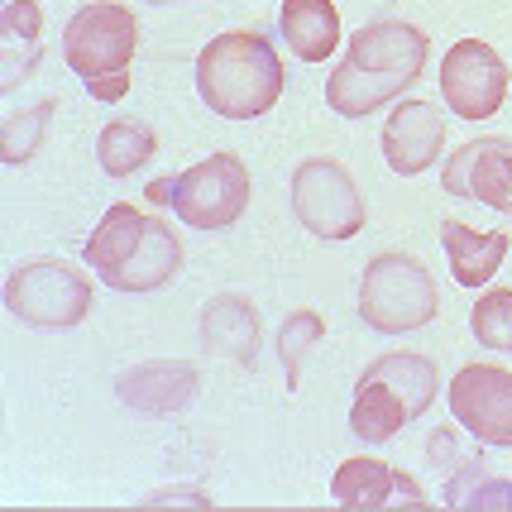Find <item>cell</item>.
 I'll list each match as a JSON object with an SVG mask.
<instances>
[{
  "label": "cell",
  "mask_w": 512,
  "mask_h": 512,
  "mask_svg": "<svg viewBox=\"0 0 512 512\" xmlns=\"http://www.w3.org/2000/svg\"><path fill=\"white\" fill-rule=\"evenodd\" d=\"M450 412L484 446H512V374L498 364H465L450 379Z\"/></svg>",
  "instance_id": "9"
},
{
  "label": "cell",
  "mask_w": 512,
  "mask_h": 512,
  "mask_svg": "<svg viewBox=\"0 0 512 512\" xmlns=\"http://www.w3.org/2000/svg\"><path fill=\"white\" fill-rule=\"evenodd\" d=\"M5 307L44 331L82 326L91 312V278L63 259H34L5 278Z\"/></svg>",
  "instance_id": "5"
},
{
  "label": "cell",
  "mask_w": 512,
  "mask_h": 512,
  "mask_svg": "<svg viewBox=\"0 0 512 512\" xmlns=\"http://www.w3.org/2000/svg\"><path fill=\"white\" fill-rule=\"evenodd\" d=\"M283 58L254 29L216 34L197 53V96L225 120H259L283 96Z\"/></svg>",
  "instance_id": "2"
},
{
  "label": "cell",
  "mask_w": 512,
  "mask_h": 512,
  "mask_svg": "<svg viewBox=\"0 0 512 512\" xmlns=\"http://www.w3.org/2000/svg\"><path fill=\"white\" fill-rule=\"evenodd\" d=\"M144 197L154 201V206H173V178H158V182H149V192Z\"/></svg>",
  "instance_id": "29"
},
{
  "label": "cell",
  "mask_w": 512,
  "mask_h": 512,
  "mask_svg": "<svg viewBox=\"0 0 512 512\" xmlns=\"http://www.w3.org/2000/svg\"><path fill=\"white\" fill-rule=\"evenodd\" d=\"M201 345L211 355L249 364L259 350V312L254 302L240 292H216L206 307H201Z\"/></svg>",
  "instance_id": "14"
},
{
  "label": "cell",
  "mask_w": 512,
  "mask_h": 512,
  "mask_svg": "<svg viewBox=\"0 0 512 512\" xmlns=\"http://www.w3.org/2000/svg\"><path fill=\"white\" fill-rule=\"evenodd\" d=\"M134 53H139V20L115 0L82 5L63 29V58L87 87L101 77H125Z\"/></svg>",
  "instance_id": "4"
},
{
  "label": "cell",
  "mask_w": 512,
  "mask_h": 512,
  "mask_svg": "<svg viewBox=\"0 0 512 512\" xmlns=\"http://www.w3.org/2000/svg\"><path fill=\"white\" fill-rule=\"evenodd\" d=\"M139 508H216V503L201 489H154Z\"/></svg>",
  "instance_id": "27"
},
{
  "label": "cell",
  "mask_w": 512,
  "mask_h": 512,
  "mask_svg": "<svg viewBox=\"0 0 512 512\" xmlns=\"http://www.w3.org/2000/svg\"><path fill=\"white\" fill-rule=\"evenodd\" d=\"M115 398L139 412H178L182 402L197 398V369L182 359H154V364H134L115 379Z\"/></svg>",
  "instance_id": "13"
},
{
  "label": "cell",
  "mask_w": 512,
  "mask_h": 512,
  "mask_svg": "<svg viewBox=\"0 0 512 512\" xmlns=\"http://www.w3.org/2000/svg\"><path fill=\"white\" fill-rule=\"evenodd\" d=\"M249 206V168L240 154H211L173 173V211L192 230H225Z\"/></svg>",
  "instance_id": "7"
},
{
  "label": "cell",
  "mask_w": 512,
  "mask_h": 512,
  "mask_svg": "<svg viewBox=\"0 0 512 512\" xmlns=\"http://www.w3.org/2000/svg\"><path fill=\"white\" fill-rule=\"evenodd\" d=\"M53 115H58V101H39V106H24V111L10 115V120L0 125V158H5L10 168L29 163V158L39 154Z\"/></svg>",
  "instance_id": "23"
},
{
  "label": "cell",
  "mask_w": 512,
  "mask_h": 512,
  "mask_svg": "<svg viewBox=\"0 0 512 512\" xmlns=\"http://www.w3.org/2000/svg\"><path fill=\"white\" fill-rule=\"evenodd\" d=\"M441 96L460 120H493L508 101V63L484 39H460L441 63Z\"/></svg>",
  "instance_id": "8"
},
{
  "label": "cell",
  "mask_w": 512,
  "mask_h": 512,
  "mask_svg": "<svg viewBox=\"0 0 512 512\" xmlns=\"http://www.w3.org/2000/svg\"><path fill=\"white\" fill-rule=\"evenodd\" d=\"M446 149V120L426 101H402L398 111L383 120V163L398 178L426 173Z\"/></svg>",
  "instance_id": "12"
},
{
  "label": "cell",
  "mask_w": 512,
  "mask_h": 512,
  "mask_svg": "<svg viewBox=\"0 0 512 512\" xmlns=\"http://www.w3.org/2000/svg\"><path fill=\"white\" fill-rule=\"evenodd\" d=\"M446 503L450 508H512V479H493L484 474V460L460 465V474L446 479Z\"/></svg>",
  "instance_id": "24"
},
{
  "label": "cell",
  "mask_w": 512,
  "mask_h": 512,
  "mask_svg": "<svg viewBox=\"0 0 512 512\" xmlns=\"http://www.w3.org/2000/svg\"><path fill=\"white\" fill-rule=\"evenodd\" d=\"M326 335V316L316 307H297V312L278 326V359H283V374H288V388L302 383V364L312 355V345Z\"/></svg>",
  "instance_id": "25"
},
{
  "label": "cell",
  "mask_w": 512,
  "mask_h": 512,
  "mask_svg": "<svg viewBox=\"0 0 512 512\" xmlns=\"http://www.w3.org/2000/svg\"><path fill=\"white\" fill-rule=\"evenodd\" d=\"M39 34H44V10L34 0H10L0 15V39H5V82L0 87L5 91H15L24 82V72L39 67V58H44Z\"/></svg>",
  "instance_id": "20"
},
{
  "label": "cell",
  "mask_w": 512,
  "mask_h": 512,
  "mask_svg": "<svg viewBox=\"0 0 512 512\" xmlns=\"http://www.w3.org/2000/svg\"><path fill=\"white\" fill-rule=\"evenodd\" d=\"M469 331L474 340L484 345V350H512V288H489L479 302H474V312H469Z\"/></svg>",
  "instance_id": "26"
},
{
  "label": "cell",
  "mask_w": 512,
  "mask_h": 512,
  "mask_svg": "<svg viewBox=\"0 0 512 512\" xmlns=\"http://www.w3.org/2000/svg\"><path fill=\"white\" fill-rule=\"evenodd\" d=\"M431 58V39L407 20H374L355 29L345 58L326 77V106L345 120L374 115L383 101H393L422 77Z\"/></svg>",
  "instance_id": "1"
},
{
  "label": "cell",
  "mask_w": 512,
  "mask_h": 512,
  "mask_svg": "<svg viewBox=\"0 0 512 512\" xmlns=\"http://www.w3.org/2000/svg\"><path fill=\"white\" fill-rule=\"evenodd\" d=\"M441 187L450 197L484 201L489 211L512 216V139L484 134V139L460 144L441 168Z\"/></svg>",
  "instance_id": "10"
},
{
  "label": "cell",
  "mask_w": 512,
  "mask_h": 512,
  "mask_svg": "<svg viewBox=\"0 0 512 512\" xmlns=\"http://www.w3.org/2000/svg\"><path fill=\"white\" fill-rule=\"evenodd\" d=\"M154 5H168V0H154Z\"/></svg>",
  "instance_id": "30"
},
{
  "label": "cell",
  "mask_w": 512,
  "mask_h": 512,
  "mask_svg": "<svg viewBox=\"0 0 512 512\" xmlns=\"http://www.w3.org/2000/svg\"><path fill=\"white\" fill-rule=\"evenodd\" d=\"M278 34L288 39L302 63H326L340 48V15L331 0H283Z\"/></svg>",
  "instance_id": "18"
},
{
  "label": "cell",
  "mask_w": 512,
  "mask_h": 512,
  "mask_svg": "<svg viewBox=\"0 0 512 512\" xmlns=\"http://www.w3.org/2000/svg\"><path fill=\"white\" fill-rule=\"evenodd\" d=\"M369 374H379V379H388V383H398L402 393H407V402H412V412H417V417H422L426 407L436 402V388H441V369H436V359L407 355V350L374 359V364H369Z\"/></svg>",
  "instance_id": "22"
},
{
  "label": "cell",
  "mask_w": 512,
  "mask_h": 512,
  "mask_svg": "<svg viewBox=\"0 0 512 512\" xmlns=\"http://www.w3.org/2000/svg\"><path fill=\"white\" fill-rule=\"evenodd\" d=\"M331 498L340 508H431L426 489L398 465H383L374 455H355L335 469Z\"/></svg>",
  "instance_id": "11"
},
{
  "label": "cell",
  "mask_w": 512,
  "mask_h": 512,
  "mask_svg": "<svg viewBox=\"0 0 512 512\" xmlns=\"http://www.w3.org/2000/svg\"><path fill=\"white\" fill-rule=\"evenodd\" d=\"M87 91L96 101H120V96L130 91V72H125V77H101V82H91Z\"/></svg>",
  "instance_id": "28"
},
{
  "label": "cell",
  "mask_w": 512,
  "mask_h": 512,
  "mask_svg": "<svg viewBox=\"0 0 512 512\" xmlns=\"http://www.w3.org/2000/svg\"><path fill=\"white\" fill-rule=\"evenodd\" d=\"M508 235H493V230H474L465 221H441V249L450 259V273L460 288H484L498 264L508 259Z\"/></svg>",
  "instance_id": "17"
},
{
  "label": "cell",
  "mask_w": 512,
  "mask_h": 512,
  "mask_svg": "<svg viewBox=\"0 0 512 512\" xmlns=\"http://www.w3.org/2000/svg\"><path fill=\"white\" fill-rule=\"evenodd\" d=\"M149 225H154V216H144L134 201H115L111 211L101 216V225L91 230L87 249H82V259H87L106 283H115L120 273H125V264L134 259V249L144 245V235H149Z\"/></svg>",
  "instance_id": "15"
},
{
  "label": "cell",
  "mask_w": 512,
  "mask_h": 512,
  "mask_svg": "<svg viewBox=\"0 0 512 512\" xmlns=\"http://www.w3.org/2000/svg\"><path fill=\"white\" fill-rule=\"evenodd\" d=\"M441 312V292L436 278L426 273L422 259L412 254H374L364 278H359V316L364 326H374L383 335H407L422 331L431 316Z\"/></svg>",
  "instance_id": "3"
},
{
  "label": "cell",
  "mask_w": 512,
  "mask_h": 512,
  "mask_svg": "<svg viewBox=\"0 0 512 512\" xmlns=\"http://www.w3.org/2000/svg\"><path fill=\"white\" fill-rule=\"evenodd\" d=\"M412 417H417V412H412V402H407V393H402L398 383L379 379V374H369V369L359 374L355 402H350V431H355L359 441L383 446V441L398 436Z\"/></svg>",
  "instance_id": "16"
},
{
  "label": "cell",
  "mask_w": 512,
  "mask_h": 512,
  "mask_svg": "<svg viewBox=\"0 0 512 512\" xmlns=\"http://www.w3.org/2000/svg\"><path fill=\"white\" fill-rule=\"evenodd\" d=\"M292 211L316 240H355L369 211L359 197V182L335 158H302L292 173Z\"/></svg>",
  "instance_id": "6"
},
{
  "label": "cell",
  "mask_w": 512,
  "mask_h": 512,
  "mask_svg": "<svg viewBox=\"0 0 512 512\" xmlns=\"http://www.w3.org/2000/svg\"><path fill=\"white\" fill-rule=\"evenodd\" d=\"M158 154V134L144 120H111L96 139V158L111 178H130L134 168H144Z\"/></svg>",
  "instance_id": "21"
},
{
  "label": "cell",
  "mask_w": 512,
  "mask_h": 512,
  "mask_svg": "<svg viewBox=\"0 0 512 512\" xmlns=\"http://www.w3.org/2000/svg\"><path fill=\"white\" fill-rule=\"evenodd\" d=\"M178 268H182V240L173 235V225H163L154 216L149 235H144V245L134 249V259L125 264V273L115 278L111 288L115 292H154V288H168V283L178 278Z\"/></svg>",
  "instance_id": "19"
}]
</instances>
